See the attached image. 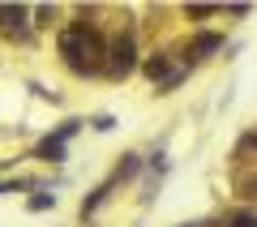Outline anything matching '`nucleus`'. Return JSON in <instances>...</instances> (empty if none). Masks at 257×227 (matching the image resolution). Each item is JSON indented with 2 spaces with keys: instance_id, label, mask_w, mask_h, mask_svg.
Returning <instances> with one entry per match:
<instances>
[{
  "instance_id": "obj_4",
  "label": "nucleus",
  "mask_w": 257,
  "mask_h": 227,
  "mask_svg": "<svg viewBox=\"0 0 257 227\" xmlns=\"http://www.w3.org/2000/svg\"><path fill=\"white\" fill-rule=\"evenodd\" d=\"M163 69H167L163 60H146V73H150V77H159V73H163Z\"/></svg>"
},
{
  "instance_id": "obj_3",
  "label": "nucleus",
  "mask_w": 257,
  "mask_h": 227,
  "mask_svg": "<svg viewBox=\"0 0 257 227\" xmlns=\"http://www.w3.org/2000/svg\"><path fill=\"white\" fill-rule=\"evenodd\" d=\"M231 227H257V214H248V210H240V214L231 218Z\"/></svg>"
},
{
  "instance_id": "obj_1",
  "label": "nucleus",
  "mask_w": 257,
  "mask_h": 227,
  "mask_svg": "<svg viewBox=\"0 0 257 227\" xmlns=\"http://www.w3.org/2000/svg\"><path fill=\"white\" fill-rule=\"evenodd\" d=\"M219 43H223L219 35H202V39H197V43H193V52H197V56H206V52H214V47H219Z\"/></svg>"
},
{
  "instance_id": "obj_2",
  "label": "nucleus",
  "mask_w": 257,
  "mask_h": 227,
  "mask_svg": "<svg viewBox=\"0 0 257 227\" xmlns=\"http://www.w3.org/2000/svg\"><path fill=\"white\" fill-rule=\"evenodd\" d=\"M39 155H43V159H60L64 150H60V142H43V146H39Z\"/></svg>"
}]
</instances>
